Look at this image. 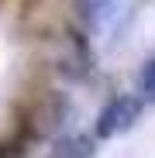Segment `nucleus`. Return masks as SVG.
<instances>
[{"label":"nucleus","instance_id":"obj_1","mask_svg":"<svg viewBox=\"0 0 155 158\" xmlns=\"http://www.w3.org/2000/svg\"><path fill=\"white\" fill-rule=\"evenodd\" d=\"M145 110H148V103L141 100L138 89L135 93H127V89L124 93H114L97 110V120H93L97 141H110V138H121V134H127V131H135L138 120L145 117Z\"/></svg>","mask_w":155,"mask_h":158},{"label":"nucleus","instance_id":"obj_2","mask_svg":"<svg viewBox=\"0 0 155 158\" xmlns=\"http://www.w3.org/2000/svg\"><path fill=\"white\" fill-rule=\"evenodd\" d=\"M97 155V134H83V131H72V134L55 138V144L48 148L45 158H93Z\"/></svg>","mask_w":155,"mask_h":158},{"label":"nucleus","instance_id":"obj_3","mask_svg":"<svg viewBox=\"0 0 155 158\" xmlns=\"http://www.w3.org/2000/svg\"><path fill=\"white\" fill-rule=\"evenodd\" d=\"M138 93H141V100L148 107H155V55L145 59L141 69H138Z\"/></svg>","mask_w":155,"mask_h":158},{"label":"nucleus","instance_id":"obj_4","mask_svg":"<svg viewBox=\"0 0 155 158\" xmlns=\"http://www.w3.org/2000/svg\"><path fill=\"white\" fill-rule=\"evenodd\" d=\"M0 158H17V151H11V148H0Z\"/></svg>","mask_w":155,"mask_h":158}]
</instances>
